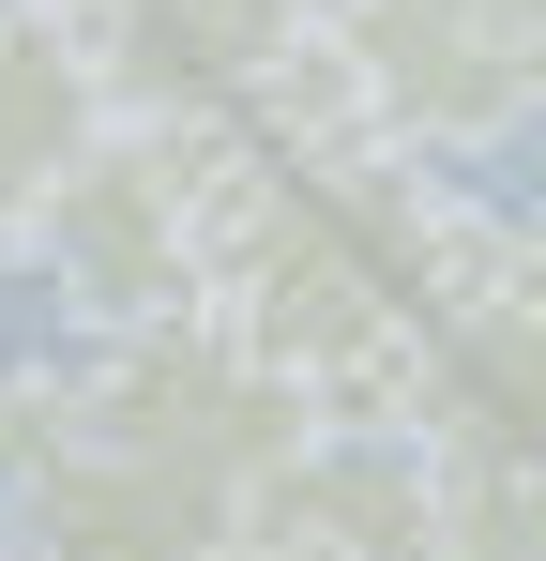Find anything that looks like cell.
Here are the masks:
<instances>
[{"label":"cell","instance_id":"obj_1","mask_svg":"<svg viewBox=\"0 0 546 561\" xmlns=\"http://www.w3.org/2000/svg\"><path fill=\"white\" fill-rule=\"evenodd\" d=\"M259 168H273V152L243 137V122H106L77 168L0 228V243L61 288V319L106 350V334H137V319H182V304H197V259H213L228 197L259 183Z\"/></svg>","mask_w":546,"mask_h":561},{"label":"cell","instance_id":"obj_2","mask_svg":"<svg viewBox=\"0 0 546 561\" xmlns=\"http://www.w3.org/2000/svg\"><path fill=\"white\" fill-rule=\"evenodd\" d=\"M334 77H350L364 137L410 152V168H470L532 122L546 77V0H350L319 15Z\"/></svg>","mask_w":546,"mask_h":561},{"label":"cell","instance_id":"obj_3","mask_svg":"<svg viewBox=\"0 0 546 561\" xmlns=\"http://www.w3.org/2000/svg\"><path fill=\"white\" fill-rule=\"evenodd\" d=\"M77 379V425L91 440H137V456H182V470H228V485H259L288 440H304V394H273L197 304L182 319H137V334H106Z\"/></svg>","mask_w":546,"mask_h":561},{"label":"cell","instance_id":"obj_4","mask_svg":"<svg viewBox=\"0 0 546 561\" xmlns=\"http://www.w3.org/2000/svg\"><path fill=\"white\" fill-rule=\"evenodd\" d=\"M228 547H243L228 470L137 456V440H91V425L0 485V561H228Z\"/></svg>","mask_w":546,"mask_h":561},{"label":"cell","instance_id":"obj_5","mask_svg":"<svg viewBox=\"0 0 546 561\" xmlns=\"http://www.w3.org/2000/svg\"><path fill=\"white\" fill-rule=\"evenodd\" d=\"M288 46H304V0H122V15H91L106 122H243Z\"/></svg>","mask_w":546,"mask_h":561},{"label":"cell","instance_id":"obj_6","mask_svg":"<svg viewBox=\"0 0 546 561\" xmlns=\"http://www.w3.org/2000/svg\"><path fill=\"white\" fill-rule=\"evenodd\" d=\"M425 516H441V456L425 440H364V425H304L243 485V531L304 547V561H425Z\"/></svg>","mask_w":546,"mask_h":561},{"label":"cell","instance_id":"obj_7","mask_svg":"<svg viewBox=\"0 0 546 561\" xmlns=\"http://www.w3.org/2000/svg\"><path fill=\"white\" fill-rule=\"evenodd\" d=\"M106 137V77H91V31L46 0H0V228Z\"/></svg>","mask_w":546,"mask_h":561},{"label":"cell","instance_id":"obj_8","mask_svg":"<svg viewBox=\"0 0 546 561\" xmlns=\"http://www.w3.org/2000/svg\"><path fill=\"white\" fill-rule=\"evenodd\" d=\"M425 561H546V470L532 456H441Z\"/></svg>","mask_w":546,"mask_h":561},{"label":"cell","instance_id":"obj_9","mask_svg":"<svg viewBox=\"0 0 546 561\" xmlns=\"http://www.w3.org/2000/svg\"><path fill=\"white\" fill-rule=\"evenodd\" d=\"M61 440H77V379H61V365H0V485L46 470Z\"/></svg>","mask_w":546,"mask_h":561},{"label":"cell","instance_id":"obj_10","mask_svg":"<svg viewBox=\"0 0 546 561\" xmlns=\"http://www.w3.org/2000/svg\"><path fill=\"white\" fill-rule=\"evenodd\" d=\"M46 15H77V31H91V15H122V0H46Z\"/></svg>","mask_w":546,"mask_h":561},{"label":"cell","instance_id":"obj_11","mask_svg":"<svg viewBox=\"0 0 546 561\" xmlns=\"http://www.w3.org/2000/svg\"><path fill=\"white\" fill-rule=\"evenodd\" d=\"M228 561H304V547H259V531H243V547H228Z\"/></svg>","mask_w":546,"mask_h":561},{"label":"cell","instance_id":"obj_12","mask_svg":"<svg viewBox=\"0 0 546 561\" xmlns=\"http://www.w3.org/2000/svg\"><path fill=\"white\" fill-rule=\"evenodd\" d=\"M304 15H350V0H304Z\"/></svg>","mask_w":546,"mask_h":561}]
</instances>
